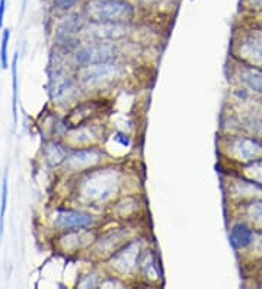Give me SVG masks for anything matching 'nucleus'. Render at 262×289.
I'll return each instance as SVG.
<instances>
[{"label": "nucleus", "mask_w": 262, "mask_h": 289, "mask_svg": "<svg viewBox=\"0 0 262 289\" xmlns=\"http://www.w3.org/2000/svg\"><path fill=\"white\" fill-rule=\"evenodd\" d=\"M120 172L112 166H105L88 171L79 181L77 190L84 202L99 205L114 199L120 192Z\"/></svg>", "instance_id": "obj_1"}, {"label": "nucleus", "mask_w": 262, "mask_h": 289, "mask_svg": "<svg viewBox=\"0 0 262 289\" xmlns=\"http://www.w3.org/2000/svg\"><path fill=\"white\" fill-rule=\"evenodd\" d=\"M84 12L89 21L114 24H127L136 14L127 0H89Z\"/></svg>", "instance_id": "obj_2"}, {"label": "nucleus", "mask_w": 262, "mask_h": 289, "mask_svg": "<svg viewBox=\"0 0 262 289\" xmlns=\"http://www.w3.org/2000/svg\"><path fill=\"white\" fill-rule=\"evenodd\" d=\"M121 75H123V69L118 65L108 62V63L92 65V66L83 68L80 79H82L83 85L91 89H102L111 83H114V81H117Z\"/></svg>", "instance_id": "obj_3"}, {"label": "nucleus", "mask_w": 262, "mask_h": 289, "mask_svg": "<svg viewBox=\"0 0 262 289\" xmlns=\"http://www.w3.org/2000/svg\"><path fill=\"white\" fill-rule=\"evenodd\" d=\"M141 253V241L131 240L111 256L110 267L118 275H131L138 267Z\"/></svg>", "instance_id": "obj_4"}, {"label": "nucleus", "mask_w": 262, "mask_h": 289, "mask_svg": "<svg viewBox=\"0 0 262 289\" xmlns=\"http://www.w3.org/2000/svg\"><path fill=\"white\" fill-rule=\"evenodd\" d=\"M76 63L82 68L114 62L115 59V45L111 41H94L84 45L74 54Z\"/></svg>", "instance_id": "obj_5"}, {"label": "nucleus", "mask_w": 262, "mask_h": 289, "mask_svg": "<svg viewBox=\"0 0 262 289\" xmlns=\"http://www.w3.org/2000/svg\"><path fill=\"white\" fill-rule=\"evenodd\" d=\"M226 151L236 161L243 164H249L256 161L262 156V142L256 138H246V136H236L227 140Z\"/></svg>", "instance_id": "obj_6"}, {"label": "nucleus", "mask_w": 262, "mask_h": 289, "mask_svg": "<svg viewBox=\"0 0 262 289\" xmlns=\"http://www.w3.org/2000/svg\"><path fill=\"white\" fill-rule=\"evenodd\" d=\"M94 216L82 210H71V209H58L55 212L54 223L60 229H84L94 225Z\"/></svg>", "instance_id": "obj_7"}, {"label": "nucleus", "mask_w": 262, "mask_h": 289, "mask_svg": "<svg viewBox=\"0 0 262 289\" xmlns=\"http://www.w3.org/2000/svg\"><path fill=\"white\" fill-rule=\"evenodd\" d=\"M101 159H102V152L95 146H92V148H84V149L71 152L66 159V165L71 171L82 172L98 165Z\"/></svg>", "instance_id": "obj_8"}, {"label": "nucleus", "mask_w": 262, "mask_h": 289, "mask_svg": "<svg viewBox=\"0 0 262 289\" xmlns=\"http://www.w3.org/2000/svg\"><path fill=\"white\" fill-rule=\"evenodd\" d=\"M88 34L95 41H115V40L123 38L127 34V25L125 24H114V22H94V21H91Z\"/></svg>", "instance_id": "obj_9"}, {"label": "nucleus", "mask_w": 262, "mask_h": 289, "mask_svg": "<svg viewBox=\"0 0 262 289\" xmlns=\"http://www.w3.org/2000/svg\"><path fill=\"white\" fill-rule=\"evenodd\" d=\"M230 244L235 250H245L252 246L255 240V231L245 222H237L232 226L229 234Z\"/></svg>", "instance_id": "obj_10"}, {"label": "nucleus", "mask_w": 262, "mask_h": 289, "mask_svg": "<svg viewBox=\"0 0 262 289\" xmlns=\"http://www.w3.org/2000/svg\"><path fill=\"white\" fill-rule=\"evenodd\" d=\"M60 241H61V244H64V250L76 251V250H80V248L92 244L95 241V234L92 231H88V228L73 229V233L64 235Z\"/></svg>", "instance_id": "obj_11"}, {"label": "nucleus", "mask_w": 262, "mask_h": 289, "mask_svg": "<svg viewBox=\"0 0 262 289\" xmlns=\"http://www.w3.org/2000/svg\"><path fill=\"white\" fill-rule=\"evenodd\" d=\"M125 233L124 231H117V233H110L105 237H102L101 240H98L95 244V253L99 256H105V254H112L115 253L118 247L124 243Z\"/></svg>", "instance_id": "obj_12"}, {"label": "nucleus", "mask_w": 262, "mask_h": 289, "mask_svg": "<svg viewBox=\"0 0 262 289\" xmlns=\"http://www.w3.org/2000/svg\"><path fill=\"white\" fill-rule=\"evenodd\" d=\"M240 82L249 89L262 94V70L253 66H246L240 70Z\"/></svg>", "instance_id": "obj_13"}, {"label": "nucleus", "mask_w": 262, "mask_h": 289, "mask_svg": "<svg viewBox=\"0 0 262 289\" xmlns=\"http://www.w3.org/2000/svg\"><path fill=\"white\" fill-rule=\"evenodd\" d=\"M138 269L146 279H150V280L159 279V269L156 264V259L152 251H149V250L141 253L140 260H138Z\"/></svg>", "instance_id": "obj_14"}, {"label": "nucleus", "mask_w": 262, "mask_h": 289, "mask_svg": "<svg viewBox=\"0 0 262 289\" xmlns=\"http://www.w3.org/2000/svg\"><path fill=\"white\" fill-rule=\"evenodd\" d=\"M67 156H69V149L66 146H63L61 143H58V142L47 143V146H45V158H47V162L50 165H60V164L66 162Z\"/></svg>", "instance_id": "obj_15"}, {"label": "nucleus", "mask_w": 262, "mask_h": 289, "mask_svg": "<svg viewBox=\"0 0 262 289\" xmlns=\"http://www.w3.org/2000/svg\"><path fill=\"white\" fill-rule=\"evenodd\" d=\"M243 213L250 223H253L258 228H262V199L249 200L248 203H245Z\"/></svg>", "instance_id": "obj_16"}, {"label": "nucleus", "mask_w": 262, "mask_h": 289, "mask_svg": "<svg viewBox=\"0 0 262 289\" xmlns=\"http://www.w3.org/2000/svg\"><path fill=\"white\" fill-rule=\"evenodd\" d=\"M83 28V19L80 15H71L69 18H66L61 25H60V32L70 35V34H74L77 31H80Z\"/></svg>", "instance_id": "obj_17"}, {"label": "nucleus", "mask_w": 262, "mask_h": 289, "mask_svg": "<svg viewBox=\"0 0 262 289\" xmlns=\"http://www.w3.org/2000/svg\"><path fill=\"white\" fill-rule=\"evenodd\" d=\"M245 176L248 177L250 181H255L258 184H262V158L252 161L249 164H245Z\"/></svg>", "instance_id": "obj_18"}, {"label": "nucleus", "mask_w": 262, "mask_h": 289, "mask_svg": "<svg viewBox=\"0 0 262 289\" xmlns=\"http://www.w3.org/2000/svg\"><path fill=\"white\" fill-rule=\"evenodd\" d=\"M95 138V132L94 129L89 127H76V130L71 133V139L74 140V143H89L92 139Z\"/></svg>", "instance_id": "obj_19"}, {"label": "nucleus", "mask_w": 262, "mask_h": 289, "mask_svg": "<svg viewBox=\"0 0 262 289\" xmlns=\"http://www.w3.org/2000/svg\"><path fill=\"white\" fill-rule=\"evenodd\" d=\"M18 54H15L14 63H12V76H14V104H12V111H14L15 123L18 122Z\"/></svg>", "instance_id": "obj_20"}, {"label": "nucleus", "mask_w": 262, "mask_h": 289, "mask_svg": "<svg viewBox=\"0 0 262 289\" xmlns=\"http://www.w3.org/2000/svg\"><path fill=\"white\" fill-rule=\"evenodd\" d=\"M9 37H11V31L5 29L3 31V37H2V50H0V62H2V68L8 69L9 68V62H8V44H9Z\"/></svg>", "instance_id": "obj_21"}, {"label": "nucleus", "mask_w": 262, "mask_h": 289, "mask_svg": "<svg viewBox=\"0 0 262 289\" xmlns=\"http://www.w3.org/2000/svg\"><path fill=\"white\" fill-rule=\"evenodd\" d=\"M6 203H8V179L3 180V184H2V209H0V234L3 233V225H5V213H6Z\"/></svg>", "instance_id": "obj_22"}, {"label": "nucleus", "mask_w": 262, "mask_h": 289, "mask_svg": "<svg viewBox=\"0 0 262 289\" xmlns=\"http://www.w3.org/2000/svg\"><path fill=\"white\" fill-rule=\"evenodd\" d=\"M80 0H54V8L60 11H70L71 8H74Z\"/></svg>", "instance_id": "obj_23"}, {"label": "nucleus", "mask_w": 262, "mask_h": 289, "mask_svg": "<svg viewBox=\"0 0 262 289\" xmlns=\"http://www.w3.org/2000/svg\"><path fill=\"white\" fill-rule=\"evenodd\" d=\"M252 246H253V248H255V251H256V253L262 254V233H259L258 237H255V240H253Z\"/></svg>", "instance_id": "obj_24"}, {"label": "nucleus", "mask_w": 262, "mask_h": 289, "mask_svg": "<svg viewBox=\"0 0 262 289\" xmlns=\"http://www.w3.org/2000/svg\"><path fill=\"white\" fill-rule=\"evenodd\" d=\"M5 9H6V0H0V28H2V25H3Z\"/></svg>", "instance_id": "obj_25"}, {"label": "nucleus", "mask_w": 262, "mask_h": 289, "mask_svg": "<svg viewBox=\"0 0 262 289\" xmlns=\"http://www.w3.org/2000/svg\"><path fill=\"white\" fill-rule=\"evenodd\" d=\"M0 68H2V62H0Z\"/></svg>", "instance_id": "obj_26"}]
</instances>
